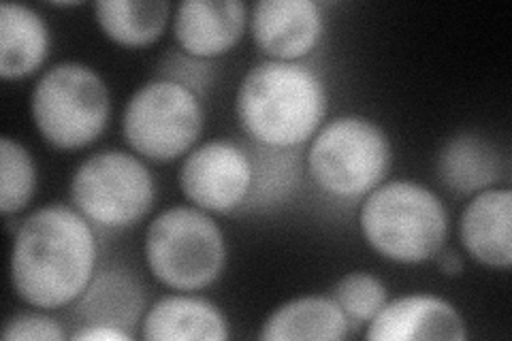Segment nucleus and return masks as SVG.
Segmentation results:
<instances>
[{
  "label": "nucleus",
  "mask_w": 512,
  "mask_h": 341,
  "mask_svg": "<svg viewBox=\"0 0 512 341\" xmlns=\"http://www.w3.org/2000/svg\"><path fill=\"white\" fill-rule=\"evenodd\" d=\"M99 243L75 207L45 205L30 214L11 243L9 278L24 303L60 310L84 295L96 275Z\"/></svg>",
  "instance_id": "1"
},
{
  "label": "nucleus",
  "mask_w": 512,
  "mask_h": 341,
  "mask_svg": "<svg viewBox=\"0 0 512 341\" xmlns=\"http://www.w3.org/2000/svg\"><path fill=\"white\" fill-rule=\"evenodd\" d=\"M327 103L323 79L306 64L263 60L239 84L235 113L254 143L295 150L323 126Z\"/></svg>",
  "instance_id": "2"
},
{
  "label": "nucleus",
  "mask_w": 512,
  "mask_h": 341,
  "mask_svg": "<svg viewBox=\"0 0 512 341\" xmlns=\"http://www.w3.org/2000/svg\"><path fill=\"white\" fill-rule=\"evenodd\" d=\"M363 239L399 265L434 261L448 239V211L438 194L412 180L382 182L359 211Z\"/></svg>",
  "instance_id": "3"
},
{
  "label": "nucleus",
  "mask_w": 512,
  "mask_h": 341,
  "mask_svg": "<svg viewBox=\"0 0 512 341\" xmlns=\"http://www.w3.org/2000/svg\"><path fill=\"white\" fill-rule=\"evenodd\" d=\"M143 256L154 278L171 290L212 286L227 267V239L212 214L190 205L169 207L148 224Z\"/></svg>",
  "instance_id": "4"
},
{
  "label": "nucleus",
  "mask_w": 512,
  "mask_h": 341,
  "mask_svg": "<svg viewBox=\"0 0 512 341\" xmlns=\"http://www.w3.org/2000/svg\"><path fill=\"white\" fill-rule=\"evenodd\" d=\"M30 116L45 143L56 150H84L99 139L111 118L105 79L84 62H58L30 94Z\"/></svg>",
  "instance_id": "5"
},
{
  "label": "nucleus",
  "mask_w": 512,
  "mask_h": 341,
  "mask_svg": "<svg viewBox=\"0 0 512 341\" xmlns=\"http://www.w3.org/2000/svg\"><path fill=\"white\" fill-rule=\"evenodd\" d=\"M391 141L382 126L363 116H340L310 141L312 182L335 199H363L380 186L391 167Z\"/></svg>",
  "instance_id": "6"
},
{
  "label": "nucleus",
  "mask_w": 512,
  "mask_h": 341,
  "mask_svg": "<svg viewBox=\"0 0 512 341\" xmlns=\"http://www.w3.org/2000/svg\"><path fill=\"white\" fill-rule=\"evenodd\" d=\"M199 96L169 79H152L137 88L122 113V135L139 158L173 162L195 148L203 133Z\"/></svg>",
  "instance_id": "7"
},
{
  "label": "nucleus",
  "mask_w": 512,
  "mask_h": 341,
  "mask_svg": "<svg viewBox=\"0 0 512 341\" xmlns=\"http://www.w3.org/2000/svg\"><path fill=\"white\" fill-rule=\"evenodd\" d=\"M71 201L90 224L120 231L150 214L156 182L137 154L103 150L75 169Z\"/></svg>",
  "instance_id": "8"
},
{
  "label": "nucleus",
  "mask_w": 512,
  "mask_h": 341,
  "mask_svg": "<svg viewBox=\"0 0 512 341\" xmlns=\"http://www.w3.org/2000/svg\"><path fill=\"white\" fill-rule=\"evenodd\" d=\"M178 182L184 197L207 214H233L252 190L250 152L227 139L195 145L182 158Z\"/></svg>",
  "instance_id": "9"
},
{
  "label": "nucleus",
  "mask_w": 512,
  "mask_h": 341,
  "mask_svg": "<svg viewBox=\"0 0 512 341\" xmlns=\"http://www.w3.org/2000/svg\"><path fill=\"white\" fill-rule=\"evenodd\" d=\"M248 26L267 60L299 62L323 39L325 15L314 0H259Z\"/></svg>",
  "instance_id": "10"
},
{
  "label": "nucleus",
  "mask_w": 512,
  "mask_h": 341,
  "mask_svg": "<svg viewBox=\"0 0 512 341\" xmlns=\"http://www.w3.org/2000/svg\"><path fill=\"white\" fill-rule=\"evenodd\" d=\"M365 339L370 341H463L468 327L463 316L436 295H408L384 303L367 322Z\"/></svg>",
  "instance_id": "11"
},
{
  "label": "nucleus",
  "mask_w": 512,
  "mask_h": 341,
  "mask_svg": "<svg viewBox=\"0 0 512 341\" xmlns=\"http://www.w3.org/2000/svg\"><path fill=\"white\" fill-rule=\"evenodd\" d=\"M248 15L242 0H184L173 11V35L184 54L212 60L242 41Z\"/></svg>",
  "instance_id": "12"
},
{
  "label": "nucleus",
  "mask_w": 512,
  "mask_h": 341,
  "mask_svg": "<svg viewBox=\"0 0 512 341\" xmlns=\"http://www.w3.org/2000/svg\"><path fill=\"white\" fill-rule=\"evenodd\" d=\"M461 246L489 269L512 265V190L487 188L474 194L459 220Z\"/></svg>",
  "instance_id": "13"
},
{
  "label": "nucleus",
  "mask_w": 512,
  "mask_h": 341,
  "mask_svg": "<svg viewBox=\"0 0 512 341\" xmlns=\"http://www.w3.org/2000/svg\"><path fill=\"white\" fill-rule=\"evenodd\" d=\"M141 337L148 341H224L231 337L229 320L203 297L169 295L158 299L143 316Z\"/></svg>",
  "instance_id": "14"
},
{
  "label": "nucleus",
  "mask_w": 512,
  "mask_h": 341,
  "mask_svg": "<svg viewBox=\"0 0 512 341\" xmlns=\"http://www.w3.org/2000/svg\"><path fill=\"white\" fill-rule=\"evenodd\" d=\"M50 26L35 9L0 5V77L5 81L35 75L50 54Z\"/></svg>",
  "instance_id": "15"
},
{
  "label": "nucleus",
  "mask_w": 512,
  "mask_h": 341,
  "mask_svg": "<svg viewBox=\"0 0 512 341\" xmlns=\"http://www.w3.org/2000/svg\"><path fill=\"white\" fill-rule=\"evenodd\" d=\"M350 335V320L340 305L325 295H308L282 303L271 312L259 333L263 341H338Z\"/></svg>",
  "instance_id": "16"
},
{
  "label": "nucleus",
  "mask_w": 512,
  "mask_h": 341,
  "mask_svg": "<svg viewBox=\"0 0 512 341\" xmlns=\"http://www.w3.org/2000/svg\"><path fill=\"white\" fill-rule=\"evenodd\" d=\"M502 156L478 135H457L444 143L438 156L440 182L459 197L493 188L502 180Z\"/></svg>",
  "instance_id": "17"
},
{
  "label": "nucleus",
  "mask_w": 512,
  "mask_h": 341,
  "mask_svg": "<svg viewBox=\"0 0 512 341\" xmlns=\"http://www.w3.org/2000/svg\"><path fill=\"white\" fill-rule=\"evenodd\" d=\"M171 5L167 0H99L94 20L103 35L120 47L141 50L156 43L167 30Z\"/></svg>",
  "instance_id": "18"
},
{
  "label": "nucleus",
  "mask_w": 512,
  "mask_h": 341,
  "mask_svg": "<svg viewBox=\"0 0 512 341\" xmlns=\"http://www.w3.org/2000/svg\"><path fill=\"white\" fill-rule=\"evenodd\" d=\"M143 307L139 286L120 271H101L77 299V316L84 324H111V327H135Z\"/></svg>",
  "instance_id": "19"
},
{
  "label": "nucleus",
  "mask_w": 512,
  "mask_h": 341,
  "mask_svg": "<svg viewBox=\"0 0 512 341\" xmlns=\"http://www.w3.org/2000/svg\"><path fill=\"white\" fill-rule=\"evenodd\" d=\"M250 158L252 190L246 205H250V209H261L282 203L299 182V156L293 150H276L259 145Z\"/></svg>",
  "instance_id": "20"
},
{
  "label": "nucleus",
  "mask_w": 512,
  "mask_h": 341,
  "mask_svg": "<svg viewBox=\"0 0 512 341\" xmlns=\"http://www.w3.org/2000/svg\"><path fill=\"white\" fill-rule=\"evenodd\" d=\"M35 192L37 165L30 152L9 135L0 137V214H20Z\"/></svg>",
  "instance_id": "21"
},
{
  "label": "nucleus",
  "mask_w": 512,
  "mask_h": 341,
  "mask_svg": "<svg viewBox=\"0 0 512 341\" xmlns=\"http://www.w3.org/2000/svg\"><path fill=\"white\" fill-rule=\"evenodd\" d=\"M350 322H370L389 301V290L376 275L352 271L335 282L331 295Z\"/></svg>",
  "instance_id": "22"
},
{
  "label": "nucleus",
  "mask_w": 512,
  "mask_h": 341,
  "mask_svg": "<svg viewBox=\"0 0 512 341\" xmlns=\"http://www.w3.org/2000/svg\"><path fill=\"white\" fill-rule=\"evenodd\" d=\"M207 62L210 60L192 58L180 50V54L167 56L163 62H160L158 73L163 79L186 86L201 99V94L212 84V69L207 67Z\"/></svg>",
  "instance_id": "23"
},
{
  "label": "nucleus",
  "mask_w": 512,
  "mask_h": 341,
  "mask_svg": "<svg viewBox=\"0 0 512 341\" xmlns=\"http://www.w3.org/2000/svg\"><path fill=\"white\" fill-rule=\"evenodd\" d=\"M5 341H64L67 333L62 331L58 320L35 314V312H22L13 314L3 327Z\"/></svg>",
  "instance_id": "24"
},
{
  "label": "nucleus",
  "mask_w": 512,
  "mask_h": 341,
  "mask_svg": "<svg viewBox=\"0 0 512 341\" xmlns=\"http://www.w3.org/2000/svg\"><path fill=\"white\" fill-rule=\"evenodd\" d=\"M77 341H131L133 335L126 329L111 327V324H84L71 335Z\"/></svg>",
  "instance_id": "25"
},
{
  "label": "nucleus",
  "mask_w": 512,
  "mask_h": 341,
  "mask_svg": "<svg viewBox=\"0 0 512 341\" xmlns=\"http://www.w3.org/2000/svg\"><path fill=\"white\" fill-rule=\"evenodd\" d=\"M434 261L438 263L440 271H442L444 275H451V278H455V275H459V273L463 271V258H461V254H459L457 250H453V248H442V250L436 254Z\"/></svg>",
  "instance_id": "26"
},
{
  "label": "nucleus",
  "mask_w": 512,
  "mask_h": 341,
  "mask_svg": "<svg viewBox=\"0 0 512 341\" xmlns=\"http://www.w3.org/2000/svg\"><path fill=\"white\" fill-rule=\"evenodd\" d=\"M79 3H54V7H77Z\"/></svg>",
  "instance_id": "27"
}]
</instances>
